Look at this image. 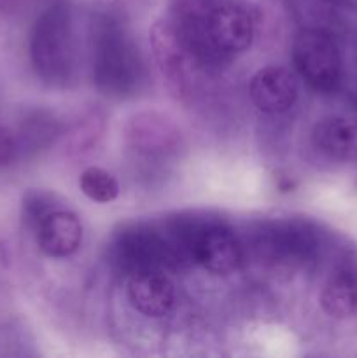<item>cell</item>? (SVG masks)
Listing matches in <instances>:
<instances>
[{
  "label": "cell",
  "instance_id": "9",
  "mask_svg": "<svg viewBox=\"0 0 357 358\" xmlns=\"http://www.w3.org/2000/svg\"><path fill=\"white\" fill-rule=\"evenodd\" d=\"M128 297L132 306L146 317H163L172 310L175 289L164 271H142L130 276Z\"/></svg>",
  "mask_w": 357,
  "mask_h": 358
},
{
  "label": "cell",
  "instance_id": "13",
  "mask_svg": "<svg viewBox=\"0 0 357 358\" xmlns=\"http://www.w3.org/2000/svg\"><path fill=\"white\" fill-rule=\"evenodd\" d=\"M59 135V122L51 112L35 110L23 119L18 131V145L24 152H37L55 142Z\"/></svg>",
  "mask_w": 357,
  "mask_h": 358
},
{
  "label": "cell",
  "instance_id": "4",
  "mask_svg": "<svg viewBox=\"0 0 357 358\" xmlns=\"http://www.w3.org/2000/svg\"><path fill=\"white\" fill-rule=\"evenodd\" d=\"M112 261L125 275L142 271H164L178 262L167 236L144 226L126 227L112 245Z\"/></svg>",
  "mask_w": 357,
  "mask_h": 358
},
{
  "label": "cell",
  "instance_id": "2",
  "mask_svg": "<svg viewBox=\"0 0 357 358\" xmlns=\"http://www.w3.org/2000/svg\"><path fill=\"white\" fill-rule=\"evenodd\" d=\"M30 59L35 73L49 86H62L74 66L70 10L63 0L49 3L35 20L30 35Z\"/></svg>",
  "mask_w": 357,
  "mask_h": 358
},
{
  "label": "cell",
  "instance_id": "15",
  "mask_svg": "<svg viewBox=\"0 0 357 358\" xmlns=\"http://www.w3.org/2000/svg\"><path fill=\"white\" fill-rule=\"evenodd\" d=\"M79 187L84 196L97 203H111L119 194V184L114 175L98 166L83 170L79 177Z\"/></svg>",
  "mask_w": 357,
  "mask_h": 358
},
{
  "label": "cell",
  "instance_id": "12",
  "mask_svg": "<svg viewBox=\"0 0 357 358\" xmlns=\"http://www.w3.org/2000/svg\"><path fill=\"white\" fill-rule=\"evenodd\" d=\"M321 306L329 317L343 318L357 313V275L352 271L335 273L321 292Z\"/></svg>",
  "mask_w": 357,
  "mask_h": 358
},
{
  "label": "cell",
  "instance_id": "16",
  "mask_svg": "<svg viewBox=\"0 0 357 358\" xmlns=\"http://www.w3.org/2000/svg\"><path fill=\"white\" fill-rule=\"evenodd\" d=\"M55 210H59L58 198L51 192L35 191V189L24 192L23 205H21V217H23L24 226L30 227V229H37L38 224Z\"/></svg>",
  "mask_w": 357,
  "mask_h": 358
},
{
  "label": "cell",
  "instance_id": "11",
  "mask_svg": "<svg viewBox=\"0 0 357 358\" xmlns=\"http://www.w3.org/2000/svg\"><path fill=\"white\" fill-rule=\"evenodd\" d=\"M315 149L336 161L357 159V122L329 117L317 122L312 131Z\"/></svg>",
  "mask_w": 357,
  "mask_h": 358
},
{
  "label": "cell",
  "instance_id": "10",
  "mask_svg": "<svg viewBox=\"0 0 357 358\" xmlns=\"http://www.w3.org/2000/svg\"><path fill=\"white\" fill-rule=\"evenodd\" d=\"M37 243L49 257H69L83 241V226L76 213L69 210H55L37 229Z\"/></svg>",
  "mask_w": 357,
  "mask_h": 358
},
{
  "label": "cell",
  "instance_id": "17",
  "mask_svg": "<svg viewBox=\"0 0 357 358\" xmlns=\"http://www.w3.org/2000/svg\"><path fill=\"white\" fill-rule=\"evenodd\" d=\"M18 152H20V145H18L16 133L0 126V168L9 166L16 159Z\"/></svg>",
  "mask_w": 357,
  "mask_h": 358
},
{
  "label": "cell",
  "instance_id": "5",
  "mask_svg": "<svg viewBox=\"0 0 357 358\" xmlns=\"http://www.w3.org/2000/svg\"><path fill=\"white\" fill-rule=\"evenodd\" d=\"M150 44H153L154 59L158 63L161 77L167 90L177 100L189 94L191 87V73L198 69V63L184 44L181 31L172 17L158 20L150 28Z\"/></svg>",
  "mask_w": 357,
  "mask_h": 358
},
{
  "label": "cell",
  "instance_id": "6",
  "mask_svg": "<svg viewBox=\"0 0 357 358\" xmlns=\"http://www.w3.org/2000/svg\"><path fill=\"white\" fill-rule=\"evenodd\" d=\"M314 233L303 224L276 222L259 233L255 255L273 271H293L307 262L315 252Z\"/></svg>",
  "mask_w": 357,
  "mask_h": 358
},
{
  "label": "cell",
  "instance_id": "7",
  "mask_svg": "<svg viewBox=\"0 0 357 358\" xmlns=\"http://www.w3.org/2000/svg\"><path fill=\"white\" fill-rule=\"evenodd\" d=\"M128 145L147 157L172 156L181 147V131L177 126L154 110L132 115L125 126Z\"/></svg>",
  "mask_w": 357,
  "mask_h": 358
},
{
  "label": "cell",
  "instance_id": "14",
  "mask_svg": "<svg viewBox=\"0 0 357 358\" xmlns=\"http://www.w3.org/2000/svg\"><path fill=\"white\" fill-rule=\"evenodd\" d=\"M105 129V114L102 110H90L80 115L65 135V152L79 156L93 149Z\"/></svg>",
  "mask_w": 357,
  "mask_h": 358
},
{
  "label": "cell",
  "instance_id": "1",
  "mask_svg": "<svg viewBox=\"0 0 357 358\" xmlns=\"http://www.w3.org/2000/svg\"><path fill=\"white\" fill-rule=\"evenodd\" d=\"M91 69L94 86L107 96H130L144 80L139 48L112 16H100L91 24Z\"/></svg>",
  "mask_w": 357,
  "mask_h": 358
},
{
  "label": "cell",
  "instance_id": "8",
  "mask_svg": "<svg viewBox=\"0 0 357 358\" xmlns=\"http://www.w3.org/2000/svg\"><path fill=\"white\" fill-rule=\"evenodd\" d=\"M251 98L266 114L286 112L298 98L296 79L284 66H265L252 77Z\"/></svg>",
  "mask_w": 357,
  "mask_h": 358
},
{
  "label": "cell",
  "instance_id": "3",
  "mask_svg": "<svg viewBox=\"0 0 357 358\" xmlns=\"http://www.w3.org/2000/svg\"><path fill=\"white\" fill-rule=\"evenodd\" d=\"M293 59L308 86L332 93L342 80V58L335 41L326 30L303 28L294 38Z\"/></svg>",
  "mask_w": 357,
  "mask_h": 358
}]
</instances>
